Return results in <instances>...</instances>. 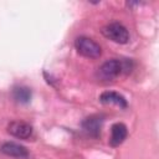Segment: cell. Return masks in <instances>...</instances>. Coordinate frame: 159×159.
<instances>
[{
    "label": "cell",
    "instance_id": "cell-6",
    "mask_svg": "<svg viewBox=\"0 0 159 159\" xmlns=\"http://www.w3.org/2000/svg\"><path fill=\"white\" fill-rule=\"evenodd\" d=\"M128 137V128L124 123L117 122L111 127V138H109V145L116 148L119 147Z\"/></svg>",
    "mask_w": 159,
    "mask_h": 159
},
{
    "label": "cell",
    "instance_id": "cell-3",
    "mask_svg": "<svg viewBox=\"0 0 159 159\" xmlns=\"http://www.w3.org/2000/svg\"><path fill=\"white\" fill-rule=\"evenodd\" d=\"M75 47L81 56L87 57V58H98L102 53L101 46L94 40H92L91 37H87V36L76 37Z\"/></svg>",
    "mask_w": 159,
    "mask_h": 159
},
{
    "label": "cell",
    "instance_id": "cell-9",
    "mask_svg": "<svg viewBox=\"0 0 159 159\" xmlns=\"http://www.w3.org/2000/svg\"><path fill=\"white\" fill-rule=\"evenodd\" d=\"M11 96L15 102L20 104H27L32 98V91L26 86H15L11 91Z\"/></svg>",
    "mask_w": 159,
    "mask_h": 159
},
{
    "label": "cell",
    "instance_id": "cell-5",
    "mask_svg": "<svg viewBox=\"0 0 159 159\" xmlns=\"http://www.w3.org/2000/svg\"><path fill=\"white\" fill-rule=\"evenodd\" d=\"M104 122V117L102 114H93L89 116L87 118H84V120L82 122V129L91 137L93 138H98L101 135V129Z\"/></svg>",
    "mask_w": 159,
    "mask_h": 159
},
{
    "label": "cell",
    "instance_id": "cell-2",
    "mask_svg": "<svg viewBox=\"0 0 159 159\" xmlns=\"http://www.w3.org/2000/svg\"><path fill=\"white\" fill-rule=\"evenodd\" d=\"M101 32L106 39H108L116 43H120V45L127 43L129 41V37H130L127 27L124 25H122L120 22H117V21L104 25L102 27Z\"/></svg>",
    "mask_w": 159,
    "mask_h": 159
},
{
    "label": "cell",
    "instance_id": "cell-8",
    "mask_svg": "<svg viewBox=\"0 0 159 159\" xmlns=\"http://www.w3.org/2000/svg\"><path fill=\"white\" fill-rule=\"evenodd\" d=\"M99 102L103 104H116L120 108H127L128 102L125 97L118 92L114 91H104L103 93L99 94Z\"/></svg>",
    "mask_w": 159,
    "mask_h": 159
},
{
    "label": "cell",
    "instance_id": "cell-1",
    "mask_svg": "<svg viewBox=\"0 0 159 159\" xmlns=\"http://www.w3.org/2000/svg\"><path fill=\"white\" fill-rule=\"evenodd\" d=\"M132 70L130 60L112 58L103 62L97 71V76L103 81H113L122 73H128Z\"/></svg>",
    "mask_w": 159,
    "mask_h": 159
},
{
    "label": "cell",
    "instance_id": "cell-4",
    "mask_svg": "<svg viewBox=\"0 0 159 159\" xmlns=\"http://www.w3.org/2000/svg\"><path fill=\"white\" fill-rule=\"evenodd\" d=\"M7 133L15 138L19 139H30L34 134V129L32 127L22 120H12L7 124Z\"/></svg>",
    "mask_w": 159,
    "mask_h": 159
},
{
    "label": "cell",
    "instance_id": "cell-7",
    "mask_svg": "<svg viewBox=\"0 0 159 159\" xmlns=\"http://www.w3.org/2000/svg\"><path fill=\"white\" fill-rule=\"evenodd\" d=\"M0 152L5 155L14 157V158H26L29 155V150L26 147L15 143V142H5L0 145Z\"/></svg>",
    "mask_w": 159,
    "mask_h": 159
}]
</instances>
